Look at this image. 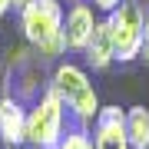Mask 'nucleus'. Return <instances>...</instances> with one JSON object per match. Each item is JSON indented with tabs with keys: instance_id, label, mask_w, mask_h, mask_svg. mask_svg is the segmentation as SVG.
I'll use <instances>...</instances> for the list:
<instances>
[{
	"instance_id": "nucleus-1",
	"label": "nucleus",
	"mask_w": 149,
	"mask_h": 149,
	"mask_svg": "<svg viewBox=\"0 0 149 149\" xmlns=\"http://www.w3.org/2000/svg\"><path fill=\"white\" fill-rule=\"evenodd\" d=\"M63 3L60 0H27L17 10L23 40L33 47L40 63H60V56H66L63 47Z\"/></svg>"
},
{
	"instance_id": "nucleus-2",
	"label": "nucleus",
	"mask_w": 149,
	"mask_h": 149,
	"mask_svg": "<svg viewBox=\"0 0 149 149\" xmlns=\"http://www.w3.org/2000/svg\"><path fill=\"white\" fill-rule=\"evenodd\" d=\"M47 86L66 103V113L80 123V126H90L96 119V113H100V96H96V86L90 80V73H86V66L60 60L53 66V73H50Z\"/></svg>"
},
{
	"instance_id": "nucleus-3",
	"label": "nucleus",
	"mask_w": 149,
	"mask_h": 149,
	"mask_svg": "<svg viewBox=\"0 0 149 149\" xmlns=\"http://www.w3.org/2000/svg\"><path fill=\"white\" fill-rule=\"evenodd\" d=\"M66 133V103L50 90H43L27 106V146L53 149Z\"/></svg>"
},
{
	"instance_id": "nucleus-4",
	"label": "nucleus",
	"mask_w": 149,
	"mask_h": 149,
	"mask_svg": "<svg viewBox=\"0 0 149 149\" xmlns=\"http://www.w3.org/2000/svg\"><path fill=\"white\" fill-rule=\"evenodd\" d=\"M109 33L116 43V63H133L143 53V37H146V23L149 10L143 0H123L109 17Z\"/></svg>"
},
{
	"instance_id": "nucleus-5",
	"label": "nucleus",
	"mask_w": 149,
	"mask_h": 149,
	"mask_svg": "<svg viewBox=\"0 0 149 149\" xmlns=\"http://www.w3.org/2000/svg\"><path fill=\"white\" fill-rule=\"evenodd\" d=\"M96 10L90 0H73L63 13V47L66 53H83L86 43H90L93 30H96Z\"/></svg>"
},
{
	"instance_id": "nucleus-6",
	"label": "nucleus",
	"mask_w": 149,
	"mask_h": 149,
	"mask_svg": "<svg viewBox=\"0 0 149 149\" xmlns=\"http://www.w3.org/2000/svg\"><path fill=\"white\" fill-rule=\"evenodd\" d=\"M93 149H133L126 136V109L123 106H100L96 119L90 123Z\"/></svg>"
},
{
	"instance_id": "nucleus-7",
	"label": "nucleus",
	"mask_w": 149,
	"mask_h": 149,
	"mask_svg": "<svg viewBox=\"0 0 149 149\" xmlns=\"http://www.w3.org/2000/svg\"><path fill=\"white\" fill-rule=\"evenodd\" d=\"M0 143L3 146H27V106L17 96H0Z\"/></svg>"
},
{
	"instance_id": "nucleus-8",
	"label": "nucleus",
	"mask_w": 149,
	"mask_h": 149,
	"mask_svg": "<svg viewBox=\"0 0 149 149\" xmlns=\"http://www.w3.org/2000/svg\"><path fill=\"white\" fill-rule=\"evenodd\" d=\"M83 60H86L90 70H96V73H103V70H109L116 63V43H113L106 17L96 20V30H93V37H90V43H86V50H83Z\"/></svg>"
},
{
	"instance_id": "nucleus-9",
	"label": "nucleus",
	"mask_w": 149,
	"mask_h": 149,
	"mask_svg": "<svg viewBox=\"0 0 149 149\" xmlns=\"http://www.w3.org/2000/svg\"><path fill=\"white\" fill-rule=\"evenodd\" d=\"M126 136L133 149H149V109L146 106L126 109Z\"/></svg>"
},
{
	"instance_id": "nucleus-10",
	"label": "nucleus",
	"mask_w": 149,
	"mask_h": 149,
	"mask_svg": "<svg viewBox=\"0 0 149 149\" xmlns=\"http://www.w3.org/2000/svg\"><path fill=\"white\" fill-rule=\"evenodd\" d=\"M53 149H93V136H90V129H86V126L76 123L73 129H66V133H63V139H60Z\"/></svg>"
},
{
	"instance_id": "nucleus-11",
	"label": "nucleus",
	"mask_w": 149,
	"mask_h": 149,
	"mask_svg": "<svg viewBox=\"0 0 149 149\" xmlns=\"http://www.w3.org/2000/svg\"><path fill=\"white\" fill-rule=\"evenodd\" d=\"M90 3H93V10H96V13H106V17H109V13L123 3V0H90Z\"/></svg>"
},
{
	"instance_id": "nucleus-12",
	"label": "nucleus",
	"mask_w": 149,
	"mask_h": 149,
	"mask_svg": "<svg viewBox=\"0 0 149 149\" xmlns=\"http://www.w3.org/2000/svg\"><path fill=\"white\" fill-rule=\"evenodd\" d=\"M143 63H149V23H146V37H143V53H139Z\"/></svg>"
},
{
	"instance_id": "nucleus-13",
	"label": "nucleus",
	"mask_w": 149,
	"mask_h": 149,
	"mask_svg": "<svg viewBox=\"0 0 149 149\" xmlns=\"http://www.w3.org/2000/svg\"><path fill=\"white\" fill-rule=\"evenodd\" d=\"M10 10H13V0H0V20H3Z\"/></svg>"
},
{
	"instance_id": "nucleus-14",
	"label": "nucleus",
	"mask_w": 149,
	"mask_h": 149,
	"mask_svg": "<svg viewBox=\"0 0 149 149\" xmlns=\"http://www.w3.org/2000/svg\"><path fill=\"white\" fill-rule=\"evenodd\" d=\"M0 90H3V53H0Z\"/></svg>"
},
{
	"instance_id": "nucleus-15",
	"label": "nucleus",
	"mask_w": 149,
	"mask_h": 149,
	"mask_svg": "<svg viewBox=\"0 0 149 149\" xmlns=\"http://www.w3.org/2000/svg\"><path fill=\"white\" fill-rule=\"evenodd\" d=\"M23 3H27V0H13V10H20V7H23Z\"/></svg>"
},
{
	"instance_id": "nucleus-16",
	"label": "nucleus",
	"mask_w": 149,
	"mask_h": 149,
	"mask_svg": "<svg viewBox=\"0 0 149 149\" xmlns=\"http://www.w3.org/2000/svg\"><path fill=\"white\" fill-rule=\"evenodd\" d=\"M70 3H73V0H70Z\"/></svg>"
}]
</instances>
